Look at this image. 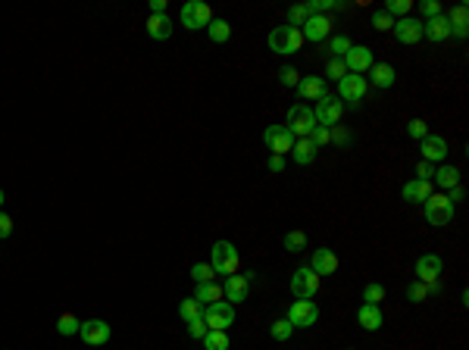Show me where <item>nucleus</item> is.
I'll return each instance as SVG.
<instances>
[{"label":"nucleus","instance_id":"nucleus-14","mask_svg":"<svg viewBox=\"0 0 469 350\" xmlns=\"http://www.w3.org/2000/svg\"><path fill=\"white\" fill-rule=\"evenodd\" d=\"M441 272H444V260L438 253H425L416 260V281H425V285L441 281Z\"/></svg>","mask_w":469,"mask_h":350},{"label":"nucleus","instance_id":"nucleus-4","mask_svg":"<svg viewBox=\"0 0 469 350\" xmlns=\"http://www.w3.org/2000/svg\"><path fill=\"white\" fill-rule=\"evenodd\" d=\"M210 19H213V10H210V3H204V0H188V3L179 10V22L185 25L188 31L206 28Z\"/></svg>","mask_w":469,"mask_h":350},{"label":"nucleus","instance_id":"nucleus-6","mask_svg":"<svg viewBox=\"0 0 469 350\" xmlns=\"http://www.w3.org/2000/svg\"><path fill=\"white\" fill-rule=\"evenodd\" d=\"M288 131H291L294 138H310V131L316 128V116H313V106L306 103H294L291 110H288Z\"/></svg>","mask_w":469,"mask_h":350},{"label":"nucleus","instance_id":"nucleus-46","mask_svg":"<svg viewBox=\"0 0 469 350\" xmlns=\"http://www.w3.org/2000/svg\"><path fill=\"white\" fill-rule=\"evenodd\" d=\"M419 12H422V22L425 19H435V16H441V3H438V0H422V3H419Z\"/></svg>","mask_w":469,"mask_h":350},{"label":"nucleus","instance_id":"nucleus-37","mask_svg":"<svg viewBox=\"0 0 469 350\" xmlns=\"http://www.w3.org/2000/svg\"><path fill=\"white\" fill-rule=\"evenodd\" d=\"M381 300H385V285H379V281H369V285L363 288V303L379 306Z\"/></svg>","mask_w":469,"mask_h":350},{"label":"nucleus","instance_id":"nucleus-2","mask_svg":"<svg viewBox=\"0 0 469 350\" xmlns=\"http://www.w3.org/2000/svg\"><path fill=\"white\" fill-rule=\"evenodd\" d=\"M300 44H304L300 28H291V25H275V28L269 31V50H272V53H279V56L297 53Z\"/></svg>","mask_w":469,"mask_h":350},{"label":"nucleus","instance_id":"nucleus-13","mask_svg":"<svg viewBox=\"0 0 469 350\" xmlns=\"http://www.w3.org/2000/svg\"><path fill=\"white\" fill-rule=\"evenodd\" d=\"M391 31H394V38H397L400 44H419L422 41V19H413V16L394 19Z\"/></svg>","mask_w":469,"mask_h":350},{"label":"nucleus","instance_id":"nucleus-53","mask_svg":"<svg viewBox=\"0 0 469 350\" xmlns=\"http://www.w3.org/2000/svg\"><path fill=\"white\" fill-rule=\"evenodd\" d=\"M166 12V0H150V16H160Z\"/></svg>","mask_w":469,"mask_h":350},{"label":"nucleus","instance_id":"nucleus-28","mask_svg":"<svg viewBox=\"0 0 469 350\" xmlns=\"http://www.w3.org/2000/svg\"><path fill=\"white\" fill-rule=\"evenodd\" d=\"M429 197H431V181L410 178L404 185V200H406V203H425Z\"/></svg>","mask_w":469,"mask_h":350},{"label":"nucleus","instance_id":"nucleus-34","mask_svg":"<svg viewBox=\"0 0 469 350\" xmlns=\"http://www.w3.org/2000/svg\"><path fill=\"white\" fill-rule=\"evenodd\" d=\"M179 316H181V322H194V319L204 316V306H200L194 297H188L179 303Z\"/></svg>","mask_w":469,"mask_h":350},{"label":"nucleus","instance_id":"nucleus-18","mask_svg":"<svg viewBox=\"0 0 469 350\" xmlns=\"http://www.w3.org/2000/svg\"><path fill=\"white\" fill-rule=\"evenodd\" d=\"M247 294H250V278L247 275H229V278H225V288H222V297L229 300L231 306L235 303H244V300H247Z\"/></svg>","mask_w":469,"mask_h":350},{"label":"nucleus","instance_id":"nucleus-1","mask_svg":"<svg viewBox=\"0 0 469 350\" xmlns=\"http://www.w3.org/2000/svg\"><path fill=\"white\" fill-rule=\"evenodd\" d=\"M210 266L216 275H235L241 269V253L231 241H216L210 250Z\"/></svg>","mask_w":469,"mask_h":350},{"label":"nucleus","instance_id":"nucleus-23","mask_svg":"<svg viewBox=\"0 0 469 350\" xmlns=\"http://www.w3.org/2000/svg\"><path fill=\"white\" fill-rule=\"evenodd\" d=\"M172 31H175V22L166 16V12L147 19V35L154 38V41H169V38H172Z\"/></svg>","mask_w":469,"mask_h":350},{"label":"nucleus","instance_id":"nucleus-9","mask_svg":"<svg viewBox=\"0 0 469 350\" xmlns=\"http://www.w3.org/2000/svg\"><path fill=\"white\" fill-rule=\"evenodd\" d=\"M285 319L294 325V328H310L319 319V303L316 300H294L285 310Z\"/></svg>","mask_w":469,"mask_h":350},{"label":"nucleus","instance_id":"nucleus-42","mask_svg":"<svg viewBox=\"0 0 469 350\" xmlns=\"http://www.w3.org/2000/svg\"><path fill=\"white\" fill-rule=\"evenodd\" d=\"M213 275H216V272H213L210 262H194V266H191V278L194 281H213Z\"/></svg>","mask_w":469,"mask_h":350},{"label":"nucleus","instance_id":"nucleus-10","mask_svg":"<svg viewBox=\"0 0 469 350\" xmlns=\"http://www.w3.org/2000/svg\"><path fill=\"white\" fill-rule=\"evenodd\" d=\"M425 219H429V225H450V219H454V203L447 200V194H431L429 200H425Z\"/></svg>","mask_w":469,"mask_h":350},{"label":"nucleus","instance_id":"nucleus-7","mask_svg":"<svg viewBox=\"0 0 469 350\" xmlns=\"http://www.w3.org/2000/svg\"><path fill=\"white\" fill-rule=\"evenodd\" d=\"M366 91H369L366 75H354V72H347L341 81H338V94H335V97L341 100V103L356 106L363 97H366Z\"/></svg>","mask_w":469,"mask_h":350},{"label":"nucleus","instance_id":"nucleus-47","mask_svg":"<svg viewBox=\"0 0 469 350\" xmlns=\"http://www.w3.org/2000/svg\"><path fill=\"white\" fill-rule=\"evenodd\" d=\"M391 25H394V19L388 16L385 10L372 12V28H375V31H391Z\"/></svg>","mask_w":469,"mask_h":350},{"label":"nucleus","instance_id":"nucleus-29","mask_svg":"<svg viewBox=\"0 0 469 350\" xmlns=\"http://www.w3.org/2000/svg\"><path fill=\"white\" fill-rule=\"evenodd\" d=\"M194 300H197L200 306L216 303V300H222V285H216V281H197V288H194Z\"/></svg>","mask_w":469,"mask_h":350},{"label":"nucleus","instance_id":"nucleus-26","mask_svg":"<svg viewBox=\"0 0 469 350\" xmlns=\"http://www.w3.org/2000/svg\"><path fill=\"white\" fill-rule=\"evenodd\" d=\"M447 22H450V35L466 38L469 35V6L466 3H456L454 10L447 12Z\"/></svg>","mask_w":469,"mask_h":350},{"label":"nucleus","instance_id":"nucleus-45","mask_svg":"<svg viewBox=\"0 0 469 350\" xmlns=\"http://www.w3.org/2000/svg\"><path fill=\"white\" fill-rule=\"evenodd\" d=\"M279 81H281V85H285V88H297V81H300V72H297V69H294V66H281V69H279Z\"/></svg>","mask_w":469,"mask_h":350},{"label":"nucleus","instance_id":"nucleus-32","mask_svg":"<svg viewBox=\"0 0 469 350\" xmlns=\"http://www.w3.org/2000/svg\"><path fill=\"white\" fill-rule=\"evenodd\" d=\"M354 47L350 44V38L347 35H331L329 38V44H325V50H329V56H335V60H344V53Z\"/></svg>","mask_w":469,"mask_h":350},{"label":"nucleus","instance_id":"nucleus-27","mask_svg":"<svg viewBox=\"0 0 469 350\" xmlns=\"http://www.w3.org/2000/svg\"><path fill=\"white\" fill-rule=\"evenodd\" d=\"M431 294H441V281H431V285H425V281H410V285H406V300H410V303H425Z\"/></svg>","mask_w":469,"mask_h":350},{"label":"nucleus","instance_id":"nucleus-5","mask_svg":"<svg viewBox=\"0 0 469 350\" xmlns=\"http://www.w3.org/2000/svg\"><path fill=\"white\" fill-rule=\"evenodd\" d=\"M204 322L210 331H229V325H235V306L229 300H216V303L204 306Z\"/></svg>","mask_w":469,"mask_h":350},{"label":"nucleus","instance_id":"nucleus-48","mask_svg":"<svg viewBox=\"0 0 469 350\" xmlns=\"http://www.w3.org/2000/svg\"><path fill=\"white\" fill-rule=\"evenodd\" d=\"M331 131V144H338V147H347L350 141H354V135H350L347 128H341V125H335V128H329Z\"/></svg>","mask_w":469,"mask_h":350},{"label":"nucleus","instance_id":"nucleus-31","mask_svg":"<svg viewBox=\"0 0 469 350\" xmlns=\"http://www.w3.org/2000/svg\"><path fill=\"white\" fill-rule=\"evenodd\" d=\"M435 181L444 188V191H450V188L460 185V169H456V166H441L435 172Z\"/></svg>","mask_w":469,"mask_h":350},{"label":"nucleus","instance_id":"nucleus-17","mask_svg":"<svg viewBox=\"0 0 469 350\" xmlns=\"http://www.w3.org/2000/svg\"><path fill=\"white\" fill-rule=\"evenodd\" d=\"M338 253L335 250H329V247H319V250H313V256H310V269L322 278V275H335L338 272Z\"/></svg>","mask_w":469,"mask_h":350},{"label":"nucleus","instance_id":"nucleus-44","mask_svg":"<svg viewBox=\"0 0 469 350\" xmlns=\"http://www.w3.org/2000/svg\"><path fill=\"white\" fill-rule=\"evenodd\" d=\"M406 135L416 138V141H422V138L429 135V125H425V119H410V122H406Z\"/></svg>","mask_w":469,"mask_h":350},{"label":"nucleus","instance_id":"nucleus-51","mask_svg":"<svg viewBox=\"0 0 469 350\" xmlns=\"http://www.w3.org/2000/svg\"><path fill=\"white\" fill-rule=\"evenodd\" d=\"M13 235V219L0 210V238H10Z\"/></svg>","mask_w":469,"mask_h":350},{"label":"nucleus","instance_id":"nucleus-36","mask_svg":"<svg viewBox=\"0 0 469 350\" xmlns=\"http://www.w3.org/2000/svg\"><path fill=\"white\" fill-rule=\"evenodd\" d=\"M310 16H313V12L306 10V3H294L291 10H288V25H291V28H304V22Z\"/></svg>","mask_w":469,"mask_h":350},{"label":"nucleus","instance_id":"nucleus-54","mask_svg":"<svg viewBox=\"0 0 469 350\" xmlns=\"http://www.w3.org/2000/svg\"><path fill=\"white\" fill-rule=\"evenodd\" d=\"M0 206H3V191H0Z\"/></svg>","mask_w":469,"mask_h":350},{"label":"nucleus","instance_id":"nucleus-16","mask_svg":"<svg viewBox=\"0 0 469 350\" xmlns=\"http://www.w3.org/2000/svg\"><path fill=\"white\" fill-rule=\"evenodd\" d=\"M300 35H304V41H313V44L325 41V38H331V19L329 16H316V12H313V16L304 22Z\"/></svg>","mask_w":469,"mask_h":350},{"label":"nucleus","instance_id":"nucleus-30","mask_svg":"<svg viewBox=\"0 0 469 350\" xmlns=\"http://www.w3.org/2000/svg\"><path fill=\"white\" fill-rule=\"evenodd\" d=\"M206 35H210L213 44H225V41L231 38V25L225 22V19H216V16H213L210 25H206Z\"/></svg>","mask_w":469,"mask_h":350},{"label":"nucleus","instance_id":"nucleus-52","mask_svg":"<svg viewBox=\"0 0 469 350\" xmlns=\"http://www.w3.org/2000/svg\"><path fill=\"white\" fill-rule=\"evenodd\" d=\"M266 166H269V172H281V169H285V156H275V153H272Z\"/></svg>","mask_w":469,"mask_h":350},{"label":"nucleus","instance_id":"nucleus-35","mask_svg":"<svg viewBox=\"0 0 469 350\" xmlns=\"http://www.w3.org/2000/svg\"><path fill=\"white\" fill-rule=\"evenodd\" d=\"M281 244H285V250H288V253H300V250L306 247V231H300V228L288 231V235H285V241H281Z\"/></svg>","mask_w":469,"mask_h":350},{"label":"nucleus","instance_id":"nucleus-38","mask_svg":"<svg viewBox=\"0 0 469 350\" xmlns=\"http://www.w3.org/2000/svg\"><path fill=\"white\" fill-rule=\"evenodd\" d=\"M204 347L206 350H229V331H206Z\"/></svg>","mask_w":469,"mask_h":350},{"label":"nucleus","instance_id":"nucleus-40","mask_svg":"<svg viewBox=\"0 0 469 350\" xmlns=\"http://www.w3.org/2000/svg\"><path fill=\"white\" fill-rule=\"evenodd\" d=\"M344 75H347V66H344V60H335V56H329V62H325V78L341 81Z\"/></svg>","mask_w":469,"mask_h":350},{"label":"nucleus","instance_id":"nucleus-25","mask_svg":"<svg viewBox=\"0 0 469 350\" xmlns=\"http://www.w3.org/2000/svg\"><path fill=\"white\" fill-rule=\"evenodd\" d=\"M356 322H360V328H366V331H379L381 322H385V316H381L379 306L360 303V310H356Z\"/></svg>","mask_w":469,"mask_h":350},{"label":"nucleus","instance_id":"nucleus-15","mask_svg":"<svg viewBox=\"0 0 469 350\" xmlns=\"http://www.w3.org/2000/svg\"><path fill=\"white\" fill-rule=\"evenodd\" d=\"M110 325L104 322V319H88V322H81V328H79V338L85 344H91V347H100V344H106L110 341Z\"/></svg>","mask_w":469,"mask_h":350},{"label":"nucleus","instance_id":"nucleus-3","mask_svg":"<svg viewBox=\"0 0 469 350\" xmlns=\"http://www.w3.org/2000/svg\"><path fill=\"white\" fill-rule=\"evenodd\" d=\"M319 285H322V278H319L310 266L294 269V275H291V294H294V300H313L319 294Z\"/></svg>","mask_w":469,"mask_h":350},{"label":"nucleus","instance_id":"nucleus-19","mask_svg":"<svg viewBox=\"0 0 469 350\" xmlns=\"http://www.w3.org/2000/svg\"><path fill=\"white\" fill-rule=\"evenodd\" d=\"M419 153H422L425 162H441L447 156V141L441 135H425L419 141Z\"/></svg>","mask_w":469,"mask_h":350},{"label":"nucleus","instance_id":"nucleus-39","mask_svg":"<svg viewBox=\"0 0 469 350\" xmlns=\"http://www.w3.org/2000/svg\"><path fill=\"white\" fill-rule=\"evenodd\" d=\"M269 335H272L275 341H288V338L294 335V325L288 322V319H275V322L269 325Z\"/></svg>","mask_w":469,"mask_h":350},{"label":"nucleus","instance_id":"nucleus-20","mask_svg":"<svg viewBox=\"0 0 469 350\" xmlns=\"http://www.w3.org/2000/svg\"><path fill=\"white\" fill-rule=\"evenodd\" d=\"M369 85H375L379 91H388V88H394V81H397V72H394L391 62H372V69H369Z\"/></svg>","mask_w":469,"mask_h":350},{"label":"nucleus","instance_id":"nucleus-12","mask_svg":"<svg viewBox=\"0 0 469 350\" xmlns=\"http://www.w3.org/2000/svg\"><path fill=\"white\" fill-rule=\"evenodd\" d=\"M372 50L366 47V44H354V47L344 53V66H347V72L354 75H366L369 69H372Z\"/></svg>","mask_w":469,"mask_h":350},{"label":"nucleus","instance_id":"nucleus-50","mask_svg":"<svg viewBox=\"0 0 469 350\" xmlns=\"http://www.w3.org/2000/svg\"><path fill=\"white\" fill-rule=\"evenodd\" d=\"M416 175H419V181H431V175H435V169H431V162L419 160V162H416Z\"/></svg>","mask_w":469,"mask_h":350},{"label":"nucleus","instance_id":"nucleus-49","mask_svg":"<svg viewBox=\"0 0 469 350\" xmlns=\"http://www.w3.org/2000/svg\"><path fill=\"white\" fill-rule=\"evenodd\" d=\"M206 331H210V328H206L204 316H200V319H194V322H188V335H191L194 341H204V338H206Z\"/></svg>","mask_w":469,"mask_h":350},{"label":"nucleus","instance_id":"nucleus-8","mask_svg":"<svg viewBox=\"0 0 469 350\" xmlns=\"http://www.w3.org/2000/svg\"><path fill=\"white\" fill-rule=\"evenodd\" d=\"M313 116H316L319 125H325V128H335V125L341 122V116H344V103L335 97V94H325V97L316 100V106H313Z\"/></svg>","mask_w":469,"mask_h":350},{"label":"nucleus","instance_id":"nucleus-24","mask_svg":"<svg viewBox=\"0 0 469 350\" xmlns=\"http://www.w3.org/2000/svg\"><path fill=\"white\" fill-rule=\"evenodd\" d=\"M291 156H294V162H297V166H310V162H316L319 150H316V144H313L310 138H294Z\"/></svg>","mask_w":469,"mask_h":350},{"label":"nucleus","instance_id":"nucleus-43","mask_svg":"<svg viewBox=\"0 0 469 350\" xmlns=\"http://www.w3.org/2000/svg\"><path fill=\"white\" fill-rule=\"evenodd\" d=\"M310 141L316 144V150H322L325 144H331V131L325 128V125H316V128L310 131Z\"/></svg>","mask_w":469,"mask_h":350},{"label":"nucleus","instance_id":"nucleus-21","mask_svg":"<svg viewBox=\"0 0 469 350\" xmlns=\"http://www.w3.org/2000/svg\"><path fill=\"white\" fill-rule=\"evenodd\" d=\"M325 78L322 75H304V78L297 81V97L300 100H319L325 97Z\"/></svg>","mask_w":469,"mask_h":350},{"label":"nucleus","instance_id":"nucleus-41","mask_svg":"<svg viewBox=\"0 0 469 350\" xmlns=\"http://www.w3.org/2000/svg\"><path fill=\"white\" fill-rule=\"evenodd\" d=\"M410 0H388V3H385V12H388V16H391V19H404L406 16V12H410Z\"/></svg>","mask_w":469,"mask_h":350},{"label":"nucleus","instance_id":"nucleus-22","mask_svg":"<svg viewBox=\"0 0 469 350\" xmlns=\"http://www.w3.org/2000/svg\"><path fill=\"white\" fill-rule=\"evenodd\" d=\"M422 38H429V41H435V44H441V41H447L450 38V22H447V16H435V19H425L422 22Z\"/></svg>","mask_w":469,"mask_h":350},{"label":"nucleus","instance_id":"nucleus-33","mask_svg":"<svg viewBox=\"0 0 469 350\" xmlns=\"http://www.w3.org/2000/svg\"><path fill=\"white\" fill-rule=\"evenodd\" d=\"M79 328H81V319L75 316V312H63L60 319H56V331H60V335H79Z\"/></svg>","mask_w":469,"mask_h":350},{"label":"nucleus","instance_id":"nucleus-11","mask_svg":"<svg viewBox=\"0 0 469 350\" xmlns=\"http://www.w3.org/2000/svg\"><path fill=\"white\" fill-rule=\"evenodd\" d=\"M263 141H266V147L272 150L275 156L291 153V147H294V135L288 131V125H269V128L263 131Z\"/></svg>","mask_w":469,"mask_h":350}]
</instances>
